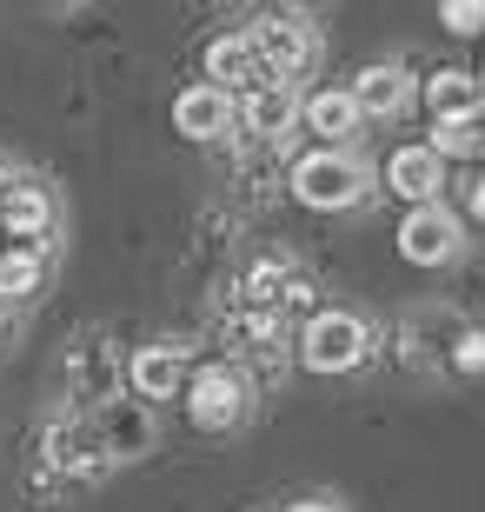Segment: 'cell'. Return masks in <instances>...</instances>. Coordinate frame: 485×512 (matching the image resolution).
Wrapping results in <instances>:
<instances>
[{
	"mask_svg": "<svg viewBox=\"0 0 485 512\" xmlns=\"http://www.w3.org/2000/svg\"><path fill=\"white\" fill-rule=\"evenodd\" d=\"M466 200H472V213L485 220V180H472V193H466Z\"/></svg>",
	"mask_w": 485,
	"mask_h": 512,
	"instance_id": "603a6c76",
	"label": "cell"
},
{
	"mask_svg": "<svg viewBox=\"0 0 485 512\" xmlns=\"http://www.w3.org/2000/svg\"><path fill=\"white\" fill-rule=\"evenodd\" d=\"M173 127L187 133V140H220L226 127H233V94H220V87H187V94L173 100Z\"/></svg>",
	"mask_w": 485,
	"mask_h": 512,
	"instance_id": "52a82bcc",
	"label": "cell"
},
{
	"mask_svg": "<svg viewBox=\"0 0 485 512\" xmlns=\"http://www.w3.org/2000/svg\"><path fill=\"white\" fill-rule=\"evenodd\" d=\"M113 380H120V366H113V353L100 340H80L74 353H67V393H74L80 406H107Z\"/></svg>",
	"mask_w": 485,
	"mask_h": 512,
	"instance_id": "ba28073f",
	"label": "cell"
},
{
	"mask_svg": "<svg viewBox=\"0 0 485 512\" xmlns=\"http://www.w3.org/2000/svg\"><path fill=\"white\" fill-rule=\"evenodd\" d=\"M293 114H299L293 87H253L246 100H233V120H240L253 140H280V133L293 127Z\"/></svg>",
	"mask_w": 485,
	"mask_h": 512,
	"instance_id": "9c48e42d",
	"label": "cell"
},
{
	"mask_svg": "<svg viewBox=\"0 0 485 512\" xmlns=\"http://www.w3.org/2000/svg\"><path fill=\"white\" fill-rule=\"evenodd\" d=\"M127 380L140 399H173L187 386V366H180V346H140L127 366Z\"/></svg>",
	"mask_w": 485,
	"mask_h": 512,
	"instance_id": "8fae6325",
	"label": "cell"
},
{
	"mask_svg": "<svg viewBox=\"0 0 485 512\" xmlns=\"http://www.w3.org/2000/svg\"><path fill=\"white\" fill-rule=\"evenodd\" d=\"M386 187L412 207H439V187H446V160L432 147H399L386 160Z\"/></svg>",
	"mask_w": 485,
	"mask_h": 512,
	"instance_id": "8992f818",
	"label": "cell"
},
{
	"mask_svg": "<svg viewBox=\"0 0 485 512\" xmlns=\"http://www.w3.org/2000/svg\"><path fill=\"white\" fill-rule=\"evenodd\" d=\"M306 127L313 133H326V140H353V127H359V107H353V94H333V87H326V94H313L306 100Z\"/></svg>",
	"mask_w": 485,
	"mask_h": 512,
	"instance_id": "2e32d148",
	"label": "cell"
},
{
	"mask_svg": "<svg viewBox=\"0 0 485 512\" xmlns=\"http://www.w3.org/2000/svg\"><path fill=\"white\" fill-rule=\"evenodd\" d=\"M293 193L306 207H326V213L353 207V200H366V167H359L346 147H319L293 167Z\"/></svg>",
	"mask_w": 485,
	"mask_h": 512,
	"instance_id": "3957f363",
	"label": "cell"
},
{
	"mask_svg": "<svg viewBox=\"0 0 485 512\" xmlns=\"http://www.w3.org/2000/svg\"><path fill=\"white\" fill-rule=\"evenodd\" d=\"M34 286H40V253L34 247L0 253V300H27Z\"/></svg>",
	"mask_w": 485,
	"mask_h": 512,
	"instance_id": "e0dca14e",
	"label": "cell"
},
{
	"mask_svg": "<svg viewBox=\"0 0 485 512\" xmlns=\"http://www.w3.org/2000/svg\"><path fill=\"white\" fill-rule=\"evenodd\" d=\"M187 413L200 433H233L246 419V380L233 373V366H206V373H193L187 380Z\"/></svg>",
	"mask_w": 485,
	"mask_h": 512,
	"instance_id": "277c9868",
	"label": "cell"
},
{
	"mask_svg": "<svg viewBox=\"0 0 485 512\" xmlns=\"http://www.w3.org/2000/svg\"><path fill=\"white\" fill-rule=\"evenodd\" d=\"M479 147H485L479 120H466V127H439V140H432V153H439V160H466V153H479Z\"/></svg>",
	"mask_w": 485,
	"mask_h": 512,
	"instance_id": "ac0fdd59",
	"label": "cell"
},
{
	"mask_svg": "<svg viewBox=\"0 0 485 512\" xmlns=\"http://www.w3.org/2000/svg\"><path fill=\"white\" fill-rule=\"evenodd\" d=\"M412 100V80H406V67H366V74L353 80V107H359V120L366 114H399Z\"/></svg>",
	"mask_w": 485,
	"mask_h": 512,
	"instance_id": "5bb4252c",
	"label": "cell"
},
{
	"mask_svg": "<svg viewBox=\"0 0 485 512\" xmlns=\"http://www.w3.org/2000/svg\"><path fill=\"white\" fill-rule=\"evenodd\" d=\"M246 47H253V60H260V87H286V80H299L306 67H313V54H319L313 27L293 20V14L260 20V27L246 34Z\"/></svg>",
	"mask_w": 485,
	"mask_h": 512,
	"instance_id": "7a4b0ae2",
	"label": "cell"
},
{
	"mask_svg": "<svg viewBox=\"0 0 485 512\" xmlns=\"http://www.w3.org/2000/svg\"><path fill=\"white\" fill-rule=\"evenodd\" d=\"M452 360L466 366V373H479V366H485V333H466V340H459V353H452Z\"/></svg>",
	"mask_w": 485,
	"mask_h": 512,
	"instance_id": "ffe728a7",
	"label": "cell"
},
{
	"mask_svg": "<svg viewBox=\"0 0 485 512\" xmlns=\"http://www.w3.org/2000/svg\"><path fill=\"white\" fill-rule=\"evenodd\" d=\"M14 187H20V180H14V167H0V207L14 200Z\"/></svg>",
	"mask_w": 485,
	"mask_h": 512,
	"instance_id": "44dd1931",
	"label": "cell"
},
{
	"mask_svg": "<svg viewBox=\"0 0 485 512\" xmlns=\"http://www.w3.org/2000/svg\"><path fill=\"white\" fill-rule=\"evenodd\" d=\"M0 220H7V233H14V240H40V233L54 227V200H47V187H27V180H20L14 200L0 207Z\"/></svg>",
	"mask_w": 485,
	"mask_h": 512,
	"instance_id": "9a60e30c",
	"label": "cell"
},
{
	"mask_svg": "<svg viewBox=\"0 0 485 512\" xmlns=\"http://www.w3.org/2000/svg\"><path fill=\"white\" fill-rule=\"evenodd\" d=\"M206 87H220V94H233V87H260V60H253V47H246V34H220L213 47H206Z\"/></svg>",
	"mask_w": 485,
	"mask_h": 512,
	"instance_id": "4fadbf2b",
	"label": "cell"
},
{
	"mask_svg": "<svg viewBox=\"0 0 485 512\" xmlns=\"http://www.w3.org/2000/svg\"><path fill=\"white\" fill-rule=\"evenodd\" d=\"M446 27H452V34H479V27H485V0H452Z\"/></svg>",
	"mask_w": 485,
	"mask_h": 512,
	"instance_id": "d6986e66",
	"label": "cell"
},
{
	"mask_svg": "<svg viewBox=\"0 0 485 512\" xmlns=\"http://www.w3.org/2000/svg\"><path fill=\"white\" fill-rule=\"evenodd\" d=\"M399 253H406L412 266H446L452 253H459V220H452L446 207H412L406 220H399Z\"/></svg>",
	"mask_w": 485,
	"mask_h": 512,
	"instance_id": "5b68a950",
	"label": "cell"
},
{
	"mask_svg": "<svg viewBox=\"0 0 485 512\" xmlns=\"http://www.w3.org/2000/svg\"><path fill=\"white\" fill-rule=\"evenodd\" d=\"M366 353H373V326L359 313H313L299 333V366L313 373H353Z\"/></svg>",
	"mask_w": 485,
	"mask_h": 512,
	"instance_id": "6da1fadb",
	"label": "cell"
},
{
	"mask_svg": "<svg viewBox=\"0 0 485 512\" xmlns=\"http://www.w3.org/2000/svg\"><path fill=\"white\" fill-rule=\"evenodd\" d=\"M0 333H7V320H0Z\"/></svg>",
	"mask_w": 485,
	"mask_h": 512,
	"instance_id": "cb8c5ba5",
	"label": "cell"
},
{
	"mask_svg": "<svg viewBox=\"0 0 485 512\" xmlns=\"http://www.w3.org/2000/svg\"><path fill=\"white\" fill-rule=\"evenodd\" d=\"M426 100H432V120L439 127H466V120H479V80L472 74H459V67H439L432 74V87H426Z\"/></svg>",
	"mask_w": 485,
	"mask_h": 512,
	"instance_id": "7c38bea8",
	"label": "cell"
},
{
	"mask_svg": "<svg viewBox=\"0 0 485 512\" xmlns=\"http://www.w3.org/2000/svg\"><path fill=\"white\" fill-rule=\"evenodd\" d=\"M94 439H100V453H107V459H140V453H147V439H153V419L140 413V406H100Z\"/></svg>",
	"mask_w": 485,
	"mask_h": 512,
	"instance_id": "30bf717a",
	"label": "cell"
},
{
	"mask_svg": "<svg viewBox=\"0 0 485 512\" xmlns=\"http://www.w3.org/2000/svg\"><path fill=\"white\" fill-rule=\"evenodd\" d=\"M479 153H485V147H479Z\"/></svg>",
	"mask_w": 485,
	"mask_h": 512,
	"instance_id": "d4e9b609",
	"label": "cell"
},
{
	"mask_svg": "<svg viewBox=\"0 0 485 512\" xmlns=\"http://www.w3.org/2000/svg\"><path fill=\"white\" fill-rule=\"evenodd\" d=\"M293 512H339V506H333V499H299Z\"/></svg>",
	"mask_w": 485,
	"mask_h": 512,
	"instance_id": "7402d4cb",
	"label": "cell"
}]
</instances>
